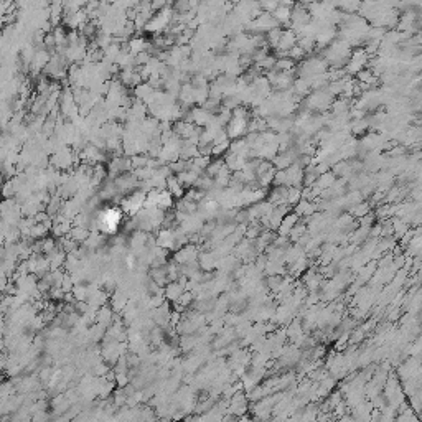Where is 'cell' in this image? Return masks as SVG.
<instances>
[{
    "mask_svg": "<svg viewBox=\"0 0 422 422\" xmlns=\"http://www.w3.org/2000/svg\"><path fill=\"white\" fill-rule=\"evenodd\" d=\"M369 63V53L363 48H358L351 53V56H349L348 63H347V71L351 74H358L361 70H365L366 66H368Z\"/></svg>",
    "mask_w": 422,
    "mask_h": 422,
    "instance_id": "obj_1",
    "label": "cell"
},
{
    "mask_svg": "<svg viewBox=\"0 0 422 422\" xmlns=\"http://www.w3.org/2000/svg\"><path fill=\"white\" fill-rule=\"evenodd\" d=\"M249 117H241V116H233L231 121L228 122V137L229 139H241L242 135L248 132L249 129Z\"/></svg>",
    "mask_w": 422,
    "mask_h": 422,
    "instance_id": "obj_2",
    "label": "cell"
},
{
    "mask_svg": "<svg viewBox=\"0 0 422 422\" xmlns=\"http://www.w3.org/2000/svg\"><path fill=\"white\" fill-rule=\"evenodd\" d=\"M121 218H122V213L119 210H104V213L101 215L99 218V224L104 231H116L119 223H121Z\"/></svg>",
    "mask_w": 422,
    "mask_h": 422,
    "instance_id": "obj_3",
    "label": "cell"
},
{
    "mask_svg": "<svg viewBox=\"0 0 422 422\" xmlns=\"http://www.w3.org/2000/svg\"><path fill=\"white\" fill-rule=\"evenodd\" d=\"M297 40H298V35L295 30L292 28H285L282 32V37H280V41H279V46L275 50L282 51L284 56H287V53L291 51V48L297 45Z\"/></svg>",
    "mask_w": 422,
    "mask_h": 422,
    "instance_id": "obj_4",
    "label": "cell"
},
{
    "mask_svg": "<svg viewBox=\"0 0 422 422\" xmlns=\"http://www.w3.org/2000/svg\"><path fill=\"white\" fill-rule=\"evenodd\" d=\"M272 15L275 17V20L279 22V25H289L292 18V7L287 5H279L272 12Z\"/></svg>",
    "mask_w": 422,
    "mask_h": 422,
    "instance_id": "obj_5",
    "label": "cell"
},
{
    "mask_svg": "<svg viewBox=\"0 0 422 422\" xmlns=\"http://www.w3.org/2000/svg\"><path fill=\"white\" fill-rule=\"evenodd\" d=\"M282 32L284 30L280 27H277L274 30H271L269 33H266V38H267V45L271 48H277L279 46V41H280V37H282Z\"/></svg>",
    "mask_w": 422,
    "mask_h": 422,
    "instance_id": "obj_6",
    "label": "cell"
},
{
    "mask_svg": "<svg viewBox=\"0 0 422 422\" xmlns=\"http://www.w3.org/2000/svg\"><path fill=\"white\" fill-rule=\"evenodd\" d=\"M298 0H280V5H287V7H294Z\"/></svg>",
    "mask_w": 422,
    "mask_h": 422,
    "instance_id": "obj_7",
    "label": "cell"
},
{
    "mask_svg": "<svg viewBox=\"0 0 422 422\" xmlns=\"http://www.w3.org/2000/svg\"><path fill=\"white\" fill-rule=\"evenodd\" d=\"M146 2H150V0H132V3L135 5H140V3H146Z\"/></svg>",
    "mask_w": 422,
    "mask_h": 422,
    "instance_id": "obj_8",
    "label": "cell"
}]
</instances>
